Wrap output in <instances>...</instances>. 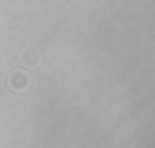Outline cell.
<instances>
[{"label": "cell", "instance_id": "obj_1", "mask_svg": "<svg viewBox=\"0 0 155 148\" xmlns=\"http://www.w3.org/2000/svg\"><path fill=\"white\" fill-rule=\"evenodd\" d=\"M10 80H12V87H15V90H22V87H27V75H24V73H15Z\"/></svg>", "mask_w": 155, "mask_h": 148}]
</instances>
